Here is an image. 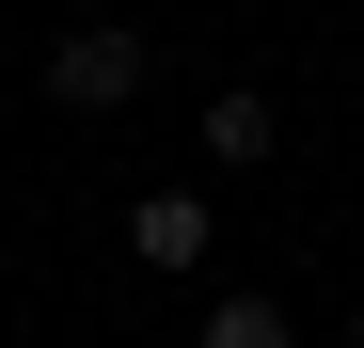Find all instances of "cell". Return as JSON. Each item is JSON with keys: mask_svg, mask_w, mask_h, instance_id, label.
<instances>
[{"mask_svg": "<svg viewBox=\"0 0 364 348\" xmlns=\"http://www.w3.org/2000/svg\"><path fill=\"white\" fill-rule=\"evenodd\" d=\"M269 127H285V111H269L254 80H237V95H206V158H222V174H254V158H269Z\"/></svg>", "mask_w": 364, "mask_h": 348, "instance_id": "3", "label": "cell"}, {"mask_svg": "<svg viewBox=\"0 0 364 348\" xmlns=\"http://www.w3.org/2000/svg\"><path fill=\"white\" fill-rule=\"evenodd\" d=\"M348 348H364V317H348Z\"/></svg>", "mask_w": 364, "mask_h": 348, "instance_id": "5", "label": "cell"}, {"mask_svg": "<svg viewBox=\"0 0 364 348\" xmlns=\"http://www.w3.org/2000/svg\"><path fill=\"white\" fill-rule=\"evenodd\" d=\"M127 254H143V269H206V254H222V206H206V190H143V206H127Z\"/></svg>", "mask_w": 364, "mask_h": 348, "instance_id": "2", "label": "cell"}, {"mask_svg": "<svg viewBox=\"0 0 364 348\" xmlns=\"http://www.w3.org/2000/svg\"><path fill=\"white\" fill-rule=\"evenodd\" d=\"M206 348H301V317L269 301V285H222V301H206Z\"/></svg>", "mask_w": 364, "mask_h": 348, "instance_id": "4", "label": "cell"}, {"mask_svg": "<svg viewBox=\"0 0 364 348\" xmlns=\"http://www.w3.org/2000/svg\"><path fill=\"white\" fill-rule=\"evenodd\" d=\"M143 80H159V32H127V16H95V32L48 48V111H80V127H95V111H127Z\"/></svg>", "mask_w": 364, "mask_h": 348, "instance_id": "1", "label": "cell"}]
</instances>
